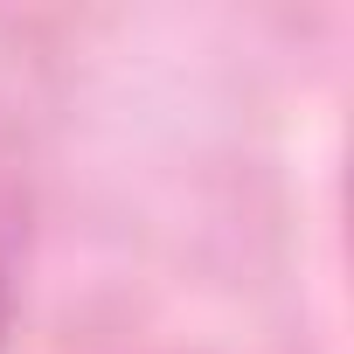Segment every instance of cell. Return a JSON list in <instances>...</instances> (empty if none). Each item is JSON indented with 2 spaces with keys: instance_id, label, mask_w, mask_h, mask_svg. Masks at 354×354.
I'll return each instance as SVG.
<instances>
[{
  "instance_id": "cell-1",
  "label": "cell",
  "mask_w": 354,
  "mask_h": 354,
  "mask_svg": "<svg viewBox=\"0 0 354 354\" xmlns=\"http://www.w3.org/2000/svg\"><path fill=\"white\" fill-rule=\"evenodd\" d=\"M8 319H15V292H8V271H0V347H8Z\"/></svg>"
}]
</instances>
